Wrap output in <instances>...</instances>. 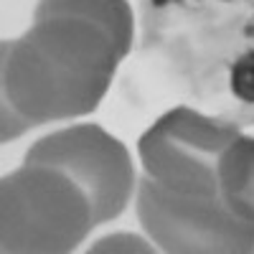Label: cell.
Wrapping results in <instances>:
<instances>
[{
  "mask_svg": "<svg viewBox=\"0 0 254 254\" xmlns=\"http://www.w3.org/2000/svg\"><path fill=\"white\" fill-rule=\"evenodd\" d=\"M127 51L79 15H41L20 38L0 44L3 142L31 127L92 115Z\"/></svg>",
  "mask_w": 254,
  "mask_h": 254,
  "instance_id": "cell-1",
  "label": "cell"
},
{
  "mask_svg": "<svg viewBox=\"0 0 254 254\" xmlns=\"http://www.w3.org/2000/svg\"><path fill=\"white\" fill-rule=\"evenodd\" d=\"M94 226L89 196L59 168L23 163L0 183V249L5 254L74 252Z\"/></svg>",
  "mask_w": 254,
  "mask_h": 254,
  "instance_id": "cell-2",
  "label": "cell"
},
{
  "mask_svg": "<svg viewBox=\"0 0 254 254\" xmlns=\"http://www.w3.org/2000/svg\"><path fill=\"white\" fill-rule=\"evenodd\" d=\"M137 219L171 254H252L254 221L231 211L221 196L178 193L150 176L137 181Z\"/></svg>",
  "mask_w": 254,
  "mask_h": 254,
  "instance_id": "cell-3",
  "label": "cell"
},
{
  "mask_svg": "<svg viewBox=\"0 0 254 254\" xmlns=\"http://www.w3.org/2000/svg\"><path fill=\"white\" fill-rule=\"evenodd\" d=\"M239 135L237 122L206 117L181 104L142 132L137 155L145 173L165 188L178 193L221 196L219 160Z\"/></svg>",
  "mask_w": 254,
  "mask_h": 254,
  "instance_id": "cell-4",
  "label": "cell"
},
{
  "mask_svg": "<svg viewBox=\"0 0 254 254\" xmlns=\"http://www.w3.org/2000/svg\"><path fill=\"white\" fill-rule=\"evenodd\" d=\"M26 163L51 165L71 176L89 196L97 226L117 219L135 188L127 147L99 125H74L41 137L26 153Z\"/></svg>",
  "mask_w": 254,
  "mask_h": 254,
  "instance_id": "cell-5",
  "label": "cell"
},
{
  "mask_svg": "<svg viewBox=\"0 0 254 254\" xmlns=\"http://www.w3.org/2000/svg\"><path fill=\"white\" fill-rule=\"evenodd\" d=\"M41 15H79L84 20L107 28L117 44L130 54L132 49V8L127 0H38L33 18Z\"/></svg>",
  "mask_w": 254,
  "mask_h": 254,
  "instance_id": "cell-6",
  "label": "cell"
},
{
  "mask_svg": "<svg viewBox=\"0 0 254 254\" xmlns=\"http://www.w3.org/2000/svg\"><path fill=\"white\" fill-rule=\"evenodd\" d=\"M219 190L231 211L254 221V137L239 135L219 160Z\"/></svg>",
  "mask_w": 254,
  "mask_h": 254,
  "instance_id": "cell-7",
  "label": "cell"
}]
</instances>
